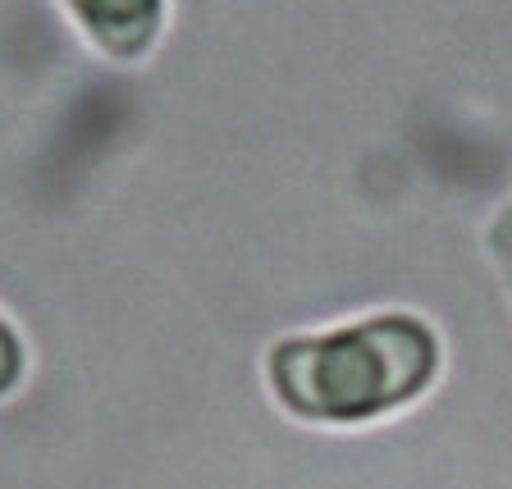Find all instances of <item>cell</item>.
I'll list each match as a JSON object with an SVG mask.
<instances>
[{
	"mask_svg": "<svg viewBox=\"0 0 512 489\" xmlns=\"http://www.w3.org/2000/svg\"><path fill=\"white\" fill-rule=\"evenodd\" d=\"M439 334L412 311H380L330 334L279 339L266 357L275 403L311 426H362L412 407L439 380Z\"/></svg>",
	"mask_w": 512,
	"mask_h": 489,
	"instance_id": "6da1fadb",
	"label": "cell"
},
{
	"mask_svg": "<svg viewBox=\"0 0 512 489\" xmlns=\"http://www.w3.org/2000/svg\"><path fill=\"white\" fill-rule=\"evenodd\" d=\"M69 10L106 55L133 60L156 42L165 0H69Z\"/></svg>",
	"mask_w": 512,
	"mask_h": 489,
	"instance_id": "7a4b0ae2",
	"label": "cell"
},
{
	"mask_svg": "<svg viewBox=\"0 0 512 489\" xmlns=\"http://www.w3.org/2000/svg\"><path fill=\"white\" fill-rule=\"evenodd\" d=\"M23 375H28V348H23L19 330L0 316V398L14 394L23 384Z\"/></svg>",
	"mask_w": 512,
	"mask_h": 489,
	"instance_id": "3957f363",
	"label": "cell"
}]
</instances>
